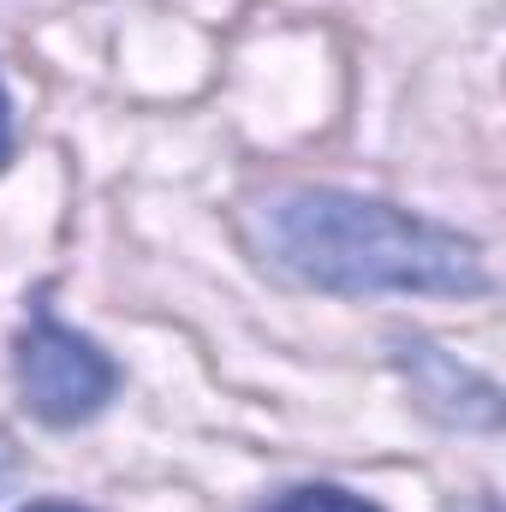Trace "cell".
I'll return each instance as SVG.
<instances>
[{
    "mask_svg": "<svg viewBox=\"0 0 506 512\" xmlns=\"http://www.w3.org/2000/svg\"><path fill=\"white\" fill-rule=\"evenodd\" d=\"M245 227H251L256 256L310 292H334V298L489 292V256L477 239L441 221H423L411 209H393L381 197L334 191V185H292V191L262 197Z\"/></svg>",
    "mask_w": 506,
    "mask_h": 512,
    "instance_id": "1",
    "label": "cell"
},
{
    "mask_svg": "<svg viewBox=\"0 0 506 512\" xmlns=\"http://www.w3.org/2000/svg\"><path fill=\"white\" fill-rule=\"evenodd\" d=\"M120 387V370L114 358L66 328L54 310L36 304V316L24 322L18 334V393H24V411L48 429H72V423H90Z\"/></svg>",
    "mask_w": 506,
    "mask_h": 512,
    "instance_id": "2",
    "label": "cell"
},
{
    "mask_svg": "<svg viewBox=\"0 0 506 512\" xmlns=\"http://www.w3.org/2000/svg\"><path fill=\"white\" fill-rule=\"evenodd\" d=\"M399 370L411 376L417 399L441 423H465V429H495L501 423V387L483 382L477 370H465L453 352H441L429 340H399Z\"/></svg>",
    "mask_w": 506,
    "mask_h": 512,
    "instance_id": "3",
    "label": "cell"
},
{
    "mask_svg": "<svg viewBox=\"0 0 506 512\" xmlns=\"http://www.w3.org/2000/svg\"><path fill=\"white\" fill-rule=\"evenodd\" d=\"M256 512H381V507L352 495V489H340V483H298L286 495H268Z\"/></svg>",
    "mask_w": 506,
    "mask_h": 512,
    "instance_id": "4",
    "label": "cell"
},
{
    "mask_svg": "<svg viewBox=\"0 0 506 512\" xmlns=\"http://www.w3.org/2000/svg\"><path fill=\"white\" fill-rule=\"evenodd\" d=\"M12 161V96H6V84H0V167Z\"/></svg>",
    "mask_w": 506,
    "mask_h": 512,
    "instance_id": "5",
    "label": "cell"
},
{
    "mask_svg": "<svg viewBox=\"0 0 506 512\" xmlns=\"http://www.w3.org/2000/svg\"><path fill=\"white\" fill-rule=\"evenodd\" d=\"M24 512H84V507H66V501H36V507H24Z\"/></svg>",
    "mask_w": 506,
    "mask_h": 512,
    "instance_id": "6",
    "label": "cell"
}]
</instances>
